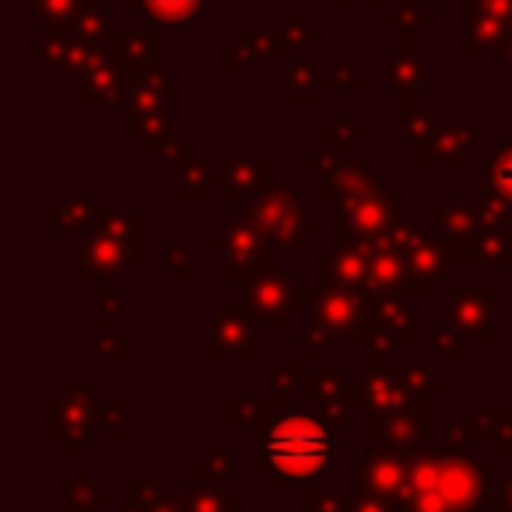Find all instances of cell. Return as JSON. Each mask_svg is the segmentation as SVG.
I'll list each match as a JSON object with an SVG mask.
<instances>
[{"instance_id": "6da1fadb", "label": "cell", "mask_w": 512, "mask_h": 512, "mask_svg": "<svg viewBox=\"0 0 512 512\" xmlns=\"http://www.w3.org/2000/svg\"><path fill=\"white\" fill-rule=\"evenodd\" d=\"M264 456L278 474L292 481H309L330 463V435L309 418H288L271 432Z\"/></svg>"}, {"instance_id": "7a4b0ae2", "label": "cell", "mask_w": 512, "mask_h": 512, "mask_svg": "<svg viewBox=\"0 0 512 512\" xmlns=\"http://www.w3.org/2000/svg\"><path fill=\"white\" fill-rule=\"evenodd\" d=\"M151 8L158 11V15H169V18H176V15H186V11L197 4V0H148Z\"/></svg>"}]
</instances>
